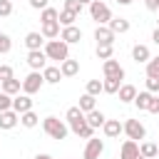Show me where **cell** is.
Instances as JSON below:
<instances>
[{"label":"cell","instance_id":"cell-1","mask_svg":"<svg viewBox=\"0 0 159 159\" xmlns=\"http://www.w3.org/2000/svg\"><path fill=\"white\" fill-rule=\"evenodd\" d=\"M45 55H47V60L62 62V60H67V57H70V45H67L65 40L55 37V40H50V42L45 45Z\"/></svg>","mask_w":159,"mask_h":159},{"label":"cell","instance_id":"cell-2","mask_svg":"<svg viewBox=\"0 0 159 159\" xmlns=\"http://www.w3.org/2000/svg\"><path fill=\"white\" fill-rule=\"evenodd\" d=\"M42 129H45V134L47 137H52V139H65L67 137V124L62 122V119H57V117H45L42 119Z\"/></svg>","mask_w":159,"mask_h":159},{"label":"cell","instance_id":"cell-3","mask_svg":"<svg viewBox=\"0 0 159 159\" xmlns=\"http://www.w3.org/2000/svg\"><path fill=\"white\" fill-rule=\"evenodd\" d=\"M89 15H92V20L97 25H107L112 20V12H109L107 2H102V0H92L89 2Z\"/></svg>","mask_w":159,"mask_h":159},{"label":"cell","instance_id":"cell-4","mask_svg":"<svg viewBox=\"0 0 159 159\" xmlns=\"http://www.w3.org/2000/svg\"><path fill=\"white\" fill-rule=\"evenodd\" d=\"M122 132L127 134V139H134V142H137V139L142 142V139L147 137V129H144V124H142L139 119H127V122L122 124Z\"/></svg>","mask_w":159,"mask_h":159},{"label":"cell","instance_id":"cell-5","mask_svg":"<svg viewBox=\"0 0 159 159\" xmlns=\"http://www.w3.org/2000/svg\"><path fill=\"white\" fill-rule=\"evenodd\" d=\"M45 84V80H42V72H37V70H32L25 80H22V92L25 94H35V92H40V87Z\"/></svg>","mask_w":159,"mask_h":159},{"label":"cell","instance_id":"cell-6","mask_svg":"<svg viewBox=\"0 0 159 159\" xmlns=\"http://www.w3.org/2000/svg\"><path fill=\"white\" fill-rule=\"evenodd\" d=\"M27 65H30L32 70L42 72V70L47 67V55H45V50H30V52H27Z\"/></svg>","mask_w":159,"mask_h":159},{"label":"cell","instance_id":"cell-7","mask_svg":"<svg viewBox=\"0 0 159 159\" xmlns=\"http://www.w3.org/2000/svg\"><path fill=\"white\" fill-rule=\"evenodd\" d=\"M102 72H104V77H112V80H124V67L117 62V60H104V65H102Z\"/></svg>","mask_w":159,"mask_h":159},{"label":"cell","instance_id":"cell-8","mask_svg":"<svg viewBox=\"0 0 159 159\" xmlns=\"http://www.w3.org/2000/svg\"><path fill=\"white\" fill-rule=\"evenodd\" d=\"M102 152H104V142H102V139L89 137V139H87V147H84L82 159H99V154H102Z\"/></svg>","mask_w":159,"mask_h":159},{"label":"cell","instance_id":"cell-9","mask_svg":"<svg viewBox=\"0 0 159 159\" xmlns=\"http://www.w3.org/2000/svg\"><path fill=\"white\" fill-rule=\"evenodd\" d=\"M114 32L107 27V25H97V30H94V40H97V45H114Z\"/></svg>","mask_w":159,"mask_h":159},{"label":"cell","instance_id":"cell-10","mask_svg":"<svg viewBox=\"0 0 159 159\" xmlns=\"http://www.w3.org/2000/svg\"><path fill=\"white\" fill-rule=\"evenodd\" d=\"M60 40H65L67 45H75V42H80V40H82V30H80V27H75V25H67V27H62Z\"/></svg>","mask_w":159,"mask_h":159},{"label":"cell","instance_id":"cell-11","mask_svg":"<svg viewBox=\"0 0 159 159\" xmlns=\"http://www.w3.org/2000/svg\"><path fill=\"white\" fill-rule=\"evenodd\" d=\"M12 109L17 112V114H22V112H27V109H32V99H30V94H15L12 97Z\"/></svg>","mask_w":159,"mask_h":159},{"label":"cell","instance_id":"cell-12","mask_svg":"<svg viewBox=\"0 0 159 159\" xmlns=\"http://www.w3.org/2000/svg\"><path fill=\"white\" fill-rule=\"evenodd\" d=\"M17 122H20V114H17L15 109H5V112H0V129H12Z\"/></svg>","mask_w":159,"mask_h":159},{"label":"cell","instance_id":"cell-13","mask_svg":"<svg viewBox=\"0 0 159 159\" xmlns=\"http://www.w3.org/2000/svg\"><path fill=\"white\" fill-rule=\"evenodd\" d=\"M65 117H67V122H70V129H75V127H80V124L87 122V119H84V112H82L80 107H70Z\"/></svg>","mask_w":159,"mask_h":159},{"label":"cell","instance_id":"cell-14","mask_svg":"<svg viewBox=\"0 0 159 159\" xmlns=\"http://www.w3.org/2000/svg\"><path fill=\"white\" fill-rule=\"evenodd\" d=\"M149 57H152V52H149V47H147V45H134V47H132V60H134L137 65H139V62H142V65H147V62H149Z\"/></svg>","mask_w":159,"mask_h":159},{"label":"cell","instance_id":"cell-15","mask_svg":"<svg viewBox=\"0 0 159 159\" xmlns=\"http://www.w3.org/2000/svg\"><path fill=\"white\" fill-rule=\"evenodd\" d=\"M102 129H104V137L114 139V137H119V134H122V122H119V119H104Z\"/></svg>","mask_w":159,"mask_h":159},{"label":"cell","instance_id":"cell-16","mask_svg":"<svg viewBox=\"0 0 159 159\" xmlns=\"http://www.w3.org/2000/svg\"><path fill=\"white\" fill-rule=\"evenodd\" d=\"M137 154H139V144L134 139H127L122 144V149H119V159H134Z\"/></svg>","mask_w":159,"mask_h":159},{"label":"cell","instance_id":"cell-17","mask_svg":"<svg viewBox=\"0 0 159 159\" xmlns=\"http://www.w3.org/2000/svg\"><path fill=\"white\" fill-rule=\"evenodd\" d=\"M60 72H62V77H75L77 72H80V62L77 60H62L60 62Z\"/></svg>","mask_w":159,"mask_h":159},{"label":"cell","instance_id":"cell-18","mask_svg":"<svg viewBox=\"0 0 159 159\" xmlns=\"http://www.w3.org/2000/svg\"><path fill=\"white\" fill-rule=\"evenodd\" d=\"M107 27H109L114 35H124V32L129 30V20H124V17H112V20L107 22Z\"/></svg>","mask_w":159,"mask_h":159},{"label":"cell","instance_id":"cell-19","mask_svg":"<svg viewBox=\"0 0 159 159\" xmlns=\"http://www.w3.org/2000/svg\"><path fill=\"white\" fill-rule=\"evenodd\" d=\"M84 119H87V124H89L92 129H99V127L104 124V119H107V117H104V114H102V112L94 107L92 112H87V114H84Z\"/></svg>","mask_w":159,"mask_h":159},{"label":"cell","instance_id":"cell-20","mask_svg":"<svg viewBox=\"0 0 159 159\" xmlns=\"http://www.w3.org/2000/svg\"><path fill=\"white\" fill-rule=\"evenodd\" d=\"M42 42H45L42 32H27V35H25V45H27V50H42Z\"/></svg>","mask_w":159,"mask_h":159},{"label":"cell","instance_id":"cell-21","mask_svg":"<svg viewBox=\"0 0 159 159\" xmlns=\"http://www.w3.org/2000/svg\"><path fill=\"white\" fill-rule=\"evenodd\" d=\"M20 89H22V80H15V77H10V80H2V92L5 94H20Z\"/></svg>","mask_w":159,"mask_h":159},{"label":"cell","instance_id":"cell-22","mask_svg":"<svg viewBox=\"0 0 159 159\" xmlns=\"http://www.w3.org/2000/svg\"><path fill=\"white\" fill-rule=\"evenodd\" d=\"M117 94H119V102H134V97H137V87L134 84H122L119 89H117Z\"/></svg>","mask_w":159,"mask_h":159},{"label":"cell","instance_id":"cell-23","mask_svg":"<svg viewBox=\"0 0 159 159\" xmlns=\"http://www.w3.org/2000/svg\"><path fill=\"white\" fill-rule=\"evenodd\" d=\"M42 80H45L47 84H57V82L62 80L60 67H45V70H42Z\"/></svg>","mask_w":159,"mask_h":159},{"label":"cell","instance_id":"cell-24","mask_svg":"<svg viewBox=\"0 0 159 159\" xmlns=\"http://www.w3.org/2000/svg\"><path fill=\"white\" fill-rule=\"evenodd\" d=\"M42 37H47V40H55V37H60V22H42Z\"/></svg>","mask_w":159,"mask_h":159},{"label":"cell","instance_id":"cell-25","mask_svg":"<svg viewBox=\"0 0 159 159\" xmlns=\"http://www.w3.org/2000/svg\"><path fill=\"white\" fill-rule=\"evenodd\" d=\"M139 154L147 157V159H154V157H159V147L154 142H142L139 144Z\"/></svg>","mask_w":159,"mask_h":159},{"label":"cell","instance_id":"cell-26","mask_svg":"<svg viewBox=\"0 0 159 159\" xmlns=\"http://www.w3.org/2000/svg\"><path fill=\"white\" fill-rule=\"evenodd\" d=\"M37 122H40V117H37L32 109H27V112H22V114H20V124H22V127H27V129L37 127Z\"/></svg>","mask_w":159,"mask_h":159},{"label":"cell","instance_id":"cell-27","mask_svg":"<svg viewBox=\"0 0 159 159\" xmlns=\"http://www.w3.org/2000/svg\"><path fill=\"white\" fill-rule=\"evenodd\" d=\"M119 87H122V80H112V77L102 80V92H107V94H117Z\"/></svg>","mask_w":159,"mask_h":159},{"label":"cell","instance_id":"cell-28","mask_svg":"<svg viewBox=\"0 0 159 159\" xmlns=\"http://www.w3.org/2000/svg\"><path fill=\"white\" fill-rule=\"evenodd\" d=\"M40 20L42 22H60V10H55V7H45L42 12H40Z\"/></svg>","mask_w":159,"mask_h":159},{"label":"cell","instance_id":"cell-29","mask_svg":"<svg viewBox=\"0 0 159 159\" xmlns=\"http://www.w3.org/2000/svg\"><path fill=\"white\" fill-rule=\"evenodd\" d=\"M77 107H80L84 114L92 112V109H94V94H87V92H84V94L80 97V104H77Z\"/></svg>","mask_w":159,"mask_h":159},{"label":"cell","instance_id":"cell-30","mask_svg":"<svg viewBox=\"0 0 159 159\" xmlns=\"http://www.w3.org/2000/svg\"><path fill=\"white\" fill-rule=\"evenodd\" d=\"M152 92H139L137 97H134V104H137V109H147L149 107V102H152Z\"/></svg>","mask_w":159,"mask_h":159},{"label":"cell","instance_id":"cell-31","mask_svg":"<svg viewBox=\"0 0 159 159\" xmlns=\"http://www.w3.org/2000/svg\"><path fill=\"white\" fill-rule=\"evenodd\" d=\"M147 77H159V55L149 57V62H147Z\"/></svg>","mask_w":159,"mask_h":159},{"label":"cell","instance_id":"cell-32","mask_svg":"<svg viewBox=\"0 0 159 159\" xmlns=\"http://www.w3.org/2000/svg\"><path fill=\"white\" fill-rule=\"evenodd\" d=\"M72 132H75V134H77V137H82V139H89V137H92V134H94V129H92V127H89V124H87V122H84V124H80V127H75V129H72Z\"/></svg>","mask_w":159,"mask_h":159},{"label":"cell","instance_id":"cell-33","mask_svg":"<svg viewBox=\"0 0 159 159\" xmlns=\"http://www.w3.org/2000/svg\"><path fill=\"white\" fill-rule=\"evenodd\" d=\"M75 20H77V15H75V12H70V10H62V12H60V25H62V27L75 25Z\"/></svg>","mask_w":159,"mask_h":159},{"label":"cell","instance_id":"cell-34","mask_svg":"<svg viewBox=\"0 0 159 159\" xmlns=\"http://www.w3.org/2000/svg\"><path fill=\"white\" fill-rule=\"evenodd\" d=\"M10 50H12V40H10V35L0 32V55H7Z\"/></svg>","mask_w":159,"mask_h":159},{"label":"cell","instance_id":"cell-35","mask_svg":"<svg viewBox=\"0 0 159 159\" xmlns=\"http://www.w3.org/2000/svg\"><path fill=\"white\" fill-rule=\"evenodd\" d=\"M112 52H114L112 45H97V57H99V60H109Z\"/></svg>","mask_w":159,"mask_h":159},{"label":"cell","instance_id":"cell-36","mask_svg":"<svg viewBox=\"0 0 159 159\" xmlns=\"http://www.w3.org/2000/svg\"><path fill=\"white\" fill-rule=\"evenodd\" d=\"M99 92H102V80H89L87 82V94H94L97 97Z\"/></svg>","mask_w":159,"mask_h":159},{"label":"cell","instance_id":"cell-37","mask_svg":"<svg viewBox=\"0 0 159 159\" xmlns=\"http://www.w3.org/2000/svg\"><path fill=\"white\" fill-rule=\"evenodd\" d=\"M65 10L80 15V12H82V2H80V0H65Z\"/></svg>","mask_w":159,"mask_h":159},{"label":"cell","instance_id":"cell-38","mask_svg":"<svg viewBox=\"0 0 159 159\" xmlns=\"http://www.w3.org/2000/svg\"><path fill=\"white\" fill-rule=\"evenodd\" d=\"M5 109H12V97L0 89V112H5Z\"/></svg>","mask_w":159,"mask_h":159},{"label":"cell","instance_id":"cell-39","mask_svg":"<svg viewBox=\"0 0 159 159\" xmlns=\"http://www.w3.org/2000/svg\"><path fill=\"white\" fill-rule=\"evenodd\" d=\"M12 15V0H0V17Z\"/></svg>","mask_w":159,"mask_h":159},{"label":"cell","instance_id":"cell-40","mask_svg":"<svg viewBox=\"0 0 159 159\" xmlns=\"http://www.w3.org/2000/svg\"><path fill=\"white\" fill-rule=\"evenodd\" d=\"M147 92H159V77H147Z\"/></svg>","mask_w":159,"mask_h":159},{"label":"cell","instance_id":"cell-41","mask_svg":"<svg viewBox=\"0 0 159 159\" xmlns=\"http://www.w3.org/2000/svg\"><path fill=\"white\" fill-rule=\"evenodd\" d=\"M12 77V67L10 65H0V80H10Z\"/></svg>","mask_w":159,"mask_h":159},{"label":"cell","instance_id":"cell-42","mask_svg":"<svg viewBox=\"0 0 159 159\" xmlns=\"http://www.w3.org/2000/svg\"><path fill=\"white\" fill-rule=\"evenodd\" d=\"M147 112H152V114H159V97H152V102H149Z\"/></svg>","mask_w":159,"mask_h":159},{"label":"cell","instance_id":"cell-43","mask_svg":"<svg viewBox=\"0 0 159 159\" xmlns=\"http://www.w3.org/2000/svg\"><path fill=\"white\" fill-rule=\"evenodd\" d=\"M47 2H50V0H30V7H35V10H45Z\"/></svg>","mask_w":159,"mask_h":159},{"label":"cell","instance_id":"cell-44","mask_svg":"<svg viewBox=\"0 0 159 159\" xmlns=\"http://www.w3.org/2000/svg\"><path fill=\"white\" fill-rule=\"evenodd\" d=\"M149 10H159V0H144Z\"/></svg>","mask_w":159,"mask_h":159},{"label":"cell","instance_id":"cell-45","mask_svg":"<svg viewBox=\"0 0 159 159\" xmlns=\"http://www.w3.org/2000/svg\"><path fill=\"white\" fill-rule=\"evenodd\" d=\"M152 40H154V45H159V27L154 30V35H152Z\"/></svg>","mask_w":159,"mask_h":159},{"label":"cell","instance_id":"cell-46","mask_svg":"<svg viewBox=\"0 0 159 159\" xmlns=\"http://www.w3.org/2000/svg\"><path fill=\"white\" fill-rule=\"evenodd\" d=\"M117 2H119V5H132L134 0H117Z\"/></svg>","mask_w":159,"mask_h":159},{"label":"cell","instance_id":"cell-47","mask_svg":"<svg viewBox=\"0 0 159 159\" xmlns=\"http://www.w3.org/2000/svg\"><path fill=\"white\" fill-rule=\"evenodd\" d=\"M35 159H52V157H50V154H37Z\"/></svg>","mask_w":159,"mask_h":159},{"label":"cell","instance_id":"cell-48","mask_svg":"<svg viewBox=\"0 0 159 159\" xmlns=\"http://www.w3.org/2000/svg\"><path fill=\"white\" fill-rule=\"evenodd\" d=\"M80 2H82V5H89V2H92V0H80Z\"/></svg>","mask_w":159,"mask_h":159},{"label":"cell","instance_id":"cell-49","mask_svg":"<svg viewBox=\"0 0 159 159\" xmlns=\"http://www.w3.org/2000/svg\"><path fill=\"white\" fill-rule=\"evenodd\" d=\"M134 159H147V157H142V154H137V157H134Z\"/></svg>","mask_w":159,"mask_h":159},{"label":"cell","instance_id":"cell-50","mask_svg":"<svg viewBox=\"0 0 159 159\" xmlns=\"http://www.w3.org/2000/svg\"><path fill=\"white\" fill-rule=\"evenodd\" d=\"M0 84H2V80H0Z\"/></svg>","mask_w":159,"mask_h":159},{"label":"cell","instance_id":"cell-51","mask_svg":"<svg viewBox=\"0 0 159 159\" xmlns=\"http://www.w3.org/2000/svg\"><path fill=\"white\" fill-rule=\"evenodd\" d=\"M157 27H159V25H157Z\"/></svg>","mask_w":159,"mask_h":159},{"label":"cell","instance_id":"cell-52","mask_svg":"<svg viewBox=\"0 0 159 159\" xmlns=\"http://www.w3.org/2000/svg\"><path fill=\"white\" fill-rule=\"evenodd\" d=\"M157 147H159V144H157Z\"/></svg>","mask_w":159,"mask_h":159},{"label":"cell","instance_id":"cell-53","mask_svg":"<svg viewBox=\"0 0 159 159\" xmlns=\"http://www.w3.org/2000/svg\"><path fill=\"white\" fill-rule=\"evenodd\" d=\"M157 97H159V94H157Z\"/></svg>","mask_w":159,"mask_h":159}]
</instances>
